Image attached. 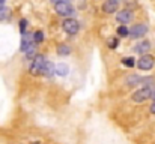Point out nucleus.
<instances>
[{"instance_id":"6ab92c4d","label":"nucleus","mask_w":155,"mask_h":144,"mask_svg":"<svg viewBox=\"0 0 155 144\" xmlns=\"http://www.w3.org/2000/svg\"><path fill=\"white\" fill-rule=\"evenodd\" d=\"M108 47L110 48H116L117 47V39H111V41L108 42Z\"/></svg>"},{"instance_id":"1a4fd4ad","label":"nucleus","mask_w":155,"mask_h":144,"mask_svg":"<svg viewBox=\"0 0 155 144\" xmlns=\"http://www.w3.org/2000/svg\"><path fill=\"white\" fill-rule=\"evenodd\" d=\"M119 0H105L103 5V11L105 14H111V12H116L117 8H119Z\"/></svg>"},{"instance_id":"9d476101","label":"nucleus","mask_w":155,"mask_h":144,"mask_svg":"<svg viewBox=\"0 0 155 144\" xmlns=\"http://www.w3.org/2000/svg\"><path fill=\"white\" fill-rule=\"evenodd\" d=\"M149 48H151V44H149L148 41H143V42L137 44L134 50H136V53H139V54H142V56H143V54H146V53L149 51Z\"/></svg>"},{"instance_id":"7ed1b4c3","label":"nucleus","mask_w":155,"mask_h":144,"mask_svg":"<svg viewBox=\"0 0 155 144\" xmlns=\"http://www.w3.org/2000/svg\"><path fill=\"white\" fill-rule=\"evenodd\" d=\"M54 11H56L59 15H62V17H71V15L74 14V8H72L66 0L56 3V5H54Z\"/></svg>"},{"instance_id":"f03ea898","label":"nucleus","mask_w":155,"mask_h":144,"mask_svg":"<svg viewBox=\"0 0 155 144\" xmlns=\"http://www.w3.org/2000/svg\"><path fill=\"white\" fill-rule=\"evenodd\" d=\"M152 87H154V86H149V87H143V89L134 92V93H133V101L137 102V104H142V102L151 99V98H152Z\"/></svg>"},{"instance_id":"f3484780","label":"nucleus","mask_w":155,"mask_h":144,"mask_svg":"<svg viewBox=\"0 0 155 144\" xmlns=\"http://www.w3.org/2000/svg\"><path fill=\"white\" fill-rule=\"evenodd\" d=\"M9 17V9H6V8H3V9H0V21H3V20H6Z\"/></svg>"},{"instance_id":"0eeeda50","label":"nucleus","mask_w":155,"mask_h":144,"mask_svg":"<svg viewBox=\"0 0 155 144\" xmlns=\"http://www.w3.org/2000/svg\"><path fill=\"white\" fill-rule=\"evenodd\" d=\"M35 45H36V42H35L33 36L24 33V35H23V39H21V51H23V53H27L29 50L35 48Z\"/></svg>"},{"instance_id":"2eb2a0df","label":"nucleus","mask_w":155,"mask_h":144,"mask_svg":"<svg viewBox=\"0 0 155 144\" xmlns=\"http://www.w3.org/2000/svg\"><path fill=\"white\" fill-rule=\"evenodd\" d=\"M117 35H119V36H128V35H130V30H128L125 26H119V27H117Z\"/></svg>"},{"instance_id":"20e7f679","label":"nucleus","mask_w":155,"mask_h":144,"mask_svg":"<svg viewBox=\"0 0 155 144\" xmlns=\"http://www.w3.org/2000/svg\"><path fill=\"white\" fill-rule=\"evenodd\" d=\"M62 27H63V30H65L68 35H75V33H78V30H80L78 21H77V20H72V18H66V20L63 21Z\"/></svg>"},{"instance_id":"5701e85b","label":"nucleus","mask_w":155,"mask_h":144,"mask_svg":"<svg viewBox=\"0 0 155 144\" xmlns=\"http://www.w3.org/2000/svg\"><path fill=\"white\" fill-rule=\"evenodd\" d=\"M119 2H120V0H119Z\"/></svg>"},{"instance_id":"dca6fc26","label":"nucleus","mask_w":155,"mask_h":144,"mask_svg":"<svg viewBox=\"0 0 155 144\" xmlns=\"http://www.w3.org/2000/svg\"><path fill=\"white\" fill-rule=\"evenodd\" d=\"M122 63H124L125 66H128V68H133V66L136 65V62H134L133 57H125V59H122Z\"/></svg>"},{"instance_id":"f257e3e1","label":"nucleus","mask_w":155,"mask_h":144,"mask_svg":"<svg viewBox=\"0 0 155 144\" xmlns=\"http://www.w3.org/2000/svg\"><path fill=\"white\" fill-rule=\"evenodd\" d=\"M45 65H47V60L42 54H38L36 57H33V62L29 68V72L30 75H39V74H44V69H45Z\"/></svg>"},{"instance_id":"aec40b11","label":"nucleus","mask_w":155,"mask_h":144,"mask_svg":"<svg viewBox=\"0 0 155 144\" xmlns=\"http://www.w3.org/2000/svg\"><path fill=\"white\" fill-rule=\"evenodd\" d=\"M151 113H152V114H155V101H154V104L151 105Z\"/></svg>"},{"instance_id":"4468645a","label":"nucleus","mask_w":155,"mask_h":144,"mask_svg":"<svg viewBox=\"0 0 155 144\" xmlns=\"http://www.w3.org/2000/svg\"><path fill=\"white\" fill-rule=\"evenodd\" d=\"M33 39H35L36 44H41V42L44 41V33H42L41 30H36V32L33 33Z\"/></svg>"},{"instance_id":"4be33fe9","label":"nucleus","mask_w":155,"mask_h":144,"mask_svg":"<svg viewBox=\"0 0 155 144\" xmlns=\"http://www.w3.org/2000/svg\"><path fill=\"white\" fill-rule=\"evenodd\" d=\"M53 3H54V5H56V3H59V2H65V0H51Z\"/></svg>"},{"instance_id":"423d86ee","label":"nucleus","mask_w":155,"mask_h":144,"mask_svg":"<svg viewBox=\"0 0 155 144\" xmlns=\"http://www.w3.org/2000/svg\"><path fill=\"white\" fill-rule=\"evenodd\" d=\"M148 33V26L146 24H136V26H133L131 29H130V36L131 38H136V39H139V38H143L145 35Z\"/></svg>"},{"instance_id":"a211bd4d","label":"nucleus","mask_w":155,"mask_h":144,"mask_svg":"<svg viewBox=\"0 0 155 144\" xmlns=\"http://www.w3.org/2000/svg\"><path fill=\"white\" fill-rule=\"evenodd\" d=\"M26 26H27V21H26V20H21V21H20V30H21L23 35L26 33Z\"/></svg>"},{"instance_id":"412c9836","label":"nucleus","mask_w":155,"mask_h":144,"mask_svg":"<svg viewBox=\"0 0 155 144\" xmlns=\"http://www.w3.org/2000/svg\"><path fill=\"white\" fill-rule=\"evenodd\" d=\"M5 3H6V0H0V9L5 8Z\"/></svg>"},{"instance_id":"f8f14e48","label":"nucleus","mask_w":155,"mask_h":144,"mask_svg":"<svg viewBox=\"0 0 155 144\" xmlns=\"http://www.w3.org/2000/svg\"><path fill=\"white\" fill-rule=\"evenodd\" d=\"M54 72H56V66H54L53 63H50V62H47L45 69H44V75H45V77H53Z\"/></svg>"},{"instance_id":"39448f33","label":"nucleus","mask_w":155,"mask_h":144,"mask_svg":"<svg viewBox=\"0 0 155 144\" xmlns=\"http://www.w3.org/2000/svg\"><path fill=\"white\" fill-rule=\"evenodd\" d=\"M154 63H155V59L152 56H149V54H143V56L137 60V66H139V69H142V71H149V69H152Z\"/></svg>"},{"instance_id":"ddd939ff","label":"nucleus","mask_w":155,"mask_h":144,"mask_svg":"<svg viewBox=\"0 0 155 144\" xmlns=\"http://www.w3.org/2000/svg\"><path fill=\"white\" fill-rule=\"evenodd\" d=\"M69 53H71V48L68 45H59L57 47V54L59 56H68Z\"/></svg>"},{"instance_id":"9b49d317","label":"nucleus","mask_w":155,"mask_h":144,"mask_svg":"<svg viewBox=\"0 0 155 144\" xmlns=\"http://www.w3.org/2000/svg\"><path fill=\"white\" fill-rule=\"evenodd\" d=\"M56 72H57V75H60V77H66L68 72H69V68H68V65H65V63H59V65L56 66Z\"/></svg>"},{"instance_id":"6e6552de","label":"nucleus","mask_w":155,"mask_h":144,"mask_svg":"<svg viewBox=\"0 0 155 144\" xmlns=\"http://www.w3.org/2000/svg\"><path fill=\"white\" fill-rule=\"evenodd\" d=\"M131 18H133V12L130 9H122L116 14V20L122 24H127L128 21H131Z\"/></svg>"}]
</instances>
